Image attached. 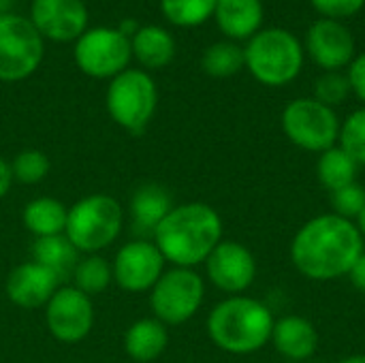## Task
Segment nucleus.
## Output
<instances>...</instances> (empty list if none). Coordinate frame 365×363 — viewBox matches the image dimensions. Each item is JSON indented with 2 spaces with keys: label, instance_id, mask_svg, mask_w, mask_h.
<instances>
[{
  "label": "nucleus",
  "instance_id": "obj_14",
  "mask_svg": "<svg viewBox=\"0 0 365 363\" xmlns=\"http://www.w3.org/2000/svg\"><path fill=\"white\" fill-rule=\"evenodd\" d=\"M304 47L323 71H342L355 60V36L338 19H317L306 32Z\"/></svg>",
  "mask_w": 365,
  "mask_h": 363
},
{
  "label": "nucleus",
  "instance_id": "obj_6",
  "mask_svg": "<svg viewBox=\"0 0 365 363\" xmlns=\"http://www.w3.org/2000/svg\"><path fill=\"white\" fill-rule=\"evenodd\" d=\"M107 111L111 120L130 135H141L158 105V90L148 71L126 68L109 81L107 88Z\"/></svg>",
  "mask_w": 365,
  "mask_h": 363
},
{
  "label": "nucleus",
  "instance_id": "obj_9",
  "mask_svg": "<svg viewBox=\"0 0 365 363\" xmlns=\"http://www.w3.org/2000/svg\"><path fill=\"white\" fill-rule=\"evenodd\" d=\"M43 36L30 21L15 13L0 17V81L13 83L30 77L43 60Z\"/></svg>",
  "mask_w": 365,
  "mask_h": 363
},
{
  "label": "nucleus",
  "instance_id": "obj_4",
  "mask_svg": "<svg viewBox=\"0 0 365 363\" xmlns=\"http://www.w3.org/2000/svg\"><path fill=\"white\" fill-rule=\"evenodd\" d=\"M304 45L284 28H261L244 47V66L269 88L295 81L304 68Z\"/></svg>",
  "mask_w": 365,
  "mask_h": 363
},
{
  "label": "nucleus",
  "instance_id": "obj_22",
  "mask_svg": "<svg viewBox=\"0 0 365 363\" xmlns=\"http://www.w3.org/2000/svg\"><path fill=\"white\" fill-rule=\"evenodd\" d=\"M66 218H68V208L53 197H36L28 201L21 212L24 227L34 235V240L62 235L66 229Z\"/></svg>",
  "mask_w": 365,
  "mask_h": 363
},
{
  "label": "nucleus",
  "instance_id": "obj_16",
  "mask_svg": "<svg viewBox=\"0 0 365 363\" xmlns=\"http://www.w3.org/2000/svg\"><path fill=\"white\" fill-rule=\"evenodd\" d=\"M60 287L62 280L32 259L13 267L4 285L9 302L24 310L45 308Z\"/></svg>",
  "mask_w": 365,
  "mask_h": 363
},
{
  "label": "nucleus",
  "instance_id": "obj_34",
  "mask_svg": "<svg viewBox=\"0 0 365 363\" xmlns=\"http://www.w3.org/2000/svg\"><path fill=\"white\" fill-rule=\"evenodd\" d=\"M13 182H15V178H13V171H11V163L0 158V201L9 195Z\"/></svg>",
  "mask_w": 365,
  "mask_h": 363
},
{
  "label": "nucleus",
  "instance_id": "obj_35",
  "mask_svg": "<svg viewBox=\"0 0 365 363\" xmlns=\"http://www.w3.org/2000/svg\"><path fill=\"white\" fill-rule=\"evenodd\" d=\"M349 278H351L353 287H355L359 293H364L365 295V252L359 257V261L353 265V270H351Z\"/></svg>",
  "mask_w": 365,
  "mask_h": 363
},
{
  "label": "nucleus",
  "instance_id": "obj_28",
  "mask_svg": "<svg viewBox=\"0 0 365 363\" xmlns=\"http://www.w3.org/2000/svg\"><path fill=\"white\" fill-rule=\"evenodd\" d=\"M11 171H13V178L19 184L34 186V184L43 182L49 175L51 160L41 150H24L11 160Z\"/></svg>",
  "mask_w": 365,
  "mask_h": 363
},
{
  "label": "nucleus",
  "instance_id": "obj_19",
  "mask_svg": "<svg viewBox=\"0 0 365 363\" xmlns=\"http://www.w3.org/2000/svg\"><path fill=\"white\" fill-rule=\"evenodd\" d=\"M214 19L229 41H248L263 28V0H216Z\"/></svg>",
  "mask_w": 365,
  "mask_h": 363
},
{
  "label": "nucleus",
  "instance_id": "obj_36",
  "mask_svg": "<svg viewBox=\"0 0 365 363\" xmlns=\"http://www.w3.org/2000/svg\"><path fill=\"white\" fill-rule=\"evenodd\" d=\"M338 363H365V353H361V355H351V357H344V359H340Z\"/></svg>",
  "mask_w": 365,
  "mask_h": 363
},
{
  "label": "nucleus",
  "instance_id": "obj_21",
  "mask_svg": "<svg viewBox=\"0 0 365 363\" xmlns=\"http://www.w3.org/2000/svg\"><path fill=\"white\" fill-rule=\"evenodd\" d=\"M130 51L143 68L156 71L167 66L175 56V41L169 30L148 24L130 39Z\"/></svg>",
  "mask_w": 365,
  "mask_h": 363
},
{
  "label": "nucleus",
  "instance_id": "obj_1",
  "mask_svg": "<svg viewBox=\"0 0 365 363\" xmlns=\"http://www.w3.org/2000/svg\"><path fill=\"white\" fill-rule=\"evenodd\" d=\"M365 252V240L353 220L321 214L304 223L291 240L293 267L312 282H331L351 274Z\"/></svg>",
  "mask_w": 365,
  "mask_h": 363
},
{
  "label": "nucleus",
  "instance_id": "obj_23",
  "mask_svg": "<svg viewBox=\"0 0 365 363\" xmlns=\"http://www.w3.org/2000/svg\"><path fill=\"white\" fill-rule=\"evenodd\" d=\"M30 252H32V261L53 272L60 280H64L66 276H73V270L77 261L81 259V252L71 244V240L64 233L36 237Z\"/></svg>",
  "mask_w": 365,
  "mask_h": 363
},
{
  "label": "nucleus",
  "instance_id": "obj_15",
  "mask_svg": "<svg viewBox=\"0 0 365 363\" xmlns=\"http://www.w3.org/2000/svg\"><path fill=\"white\" fill-rule=\"evenodd\" d=\"M30 21L43 39L77 41L88 28V9L83 0H32Z\"/></svg>",
  "mask_w": 365,
  "mask_h": 363
},
{
  "label": "nucleus",
  "instance_id": "obj_27",
  "mask_svg": "<svg viewBox=\"0 0 365 363\" xmlns=\"http://www.w3.org/2000/svg\"><path fill=\"white\" fill-rule=\"evenodd\" d=\"M216 0H160V11L173 26L195 28L214 17Z\"/></svg>",
  "mask_w": 365,
  "mask_h": 363
},
{
  "label": "nucleus",
  "instance_id": "obj_31",
  "mask_svg": "<svg viewBox=\"0 0 365 363\" xmlns=\"http://www.w3.org/2000/svg\"><path fill=\"white\" fill-rule=\"evenodd\" d=\"M351 94V83L349 77L342 71H325L317 81H314V96L319 103L327 107L342 105Z\"/></svg>",
  "mask_w": 365,
  "mask_h": 363
},
{
  "label": "nucleus",
  "instance_id": "obj_24",
  "mask_svg": "<svg viewBox=\"0 0 365 363\" xmlns=\"http://www.w3.org/2000/svg\"><path fill=\"white\" fill-rule=\"evenodd\" d=\"M357 173H359V165L340 145H334L319 154L317 178L321 186L327 188L329 193L357 182Z\"/></svg>",
  "mask_w": 365,
  "mask_h": 363
},
{
  "label": "nucleus",
  "instance_id": "obj_8",
  "mask_svg": "<svg viewBox=\"0 0 365 363\" xmlns=\"http://www.w3.org/2000/svg\"><path fill=\"white\" fill-rule=\"evenodd\" d=\"M280 124L287 139L293 145L306 152L321 154L338 145L342 122L331 107L319 103L312 96H306V98L291 101L282 109Z\"/></svg>",
  "mask_w": 365,
  "mask_h": 363
},
{
  "label": "nucleus",
  "instance_id": "obj_11",
  "mask_svg": "<svg viewBox=\"0 0 365 363\" xmlns=\"http://www.w3.org/2000/svg\"><path fill=\"white\" fill-rule=\"evenodd\" d=\"M43 310L47 332L62 344H77L86 340L94 327L92 297L77 291L73 285H62Z\"/></svg>",
  "mask_w": 365,
  "mask_h": 363
},
{
  "label": "nucleus",
  "instance_id": "obj_2",
  "mask_svg": "<svg viewBox=\"0 0 365 363\" xmlns=\"http://www.w3.org/2000/svg\"><path fill=\"white\" fill-rule=\"evenodd\" d=\"M220 214L203 203L188 201L173 205L152 235L167 263L173 267H190L205 263L212 250L225 240Z\"/></svg>",
  "mask_w": 365,
  "mask_h": 363
},
{
  "label": "nucleus",
  "instance_id": "obj_29",
  "mask_svg": "<svg viewBox=\"0 0 365 363\" xmlns=\"http://www.w3.org/2000/svg\"><path fill=\"white\" fill-rule=\"evenodd\" d=\"M338 145L359 165L365 167V107L353 111L340 124Z\"/></svg>",
  "mask_w": 365,
  "mask_h": 363
},
{
  "label": "nucleus",
  "instance_id": "obj_39",
  "mask_svg": "<svg viewBox=\"0 0 365 363\" xmlns=\"http://www.w3.org/2000/svg\"><path fill=\"white\" fill-rule=\"evenodd\" d=\"M282 363H302V362H282Z\"/></svg>",
  "mask_w": 365,
  "mask_h": 363
},
{
  "label": "nucleus",
  "instance_id": "obj_26",
  "mask_svg": "<svg viewBox=\"0 0 365 363\" xmlns=\"http://www.w3.org/2000/svg\"><path fill=\"white\" fill-rule=\"evenodd\" d=\"M111 282V263H107L101 255H83L73 270V287L88 297L103 293Z\"/></svg>",
  "mask_w": 365,
  "mask_h": 363
},
{
  "label": "nucleus",
  "instance_id": "obj_25",
  "mask_svg": "<svg viewBox=\"0 0 365 363\" xmlns=\"http://www.w3.org/2000/svg\"><path fill=\"white\" fill-rule=\"evenodd\" d=\"M201 68L214 79H227L237 75L244 68V47L235 41H218L212 43L201 58Z\"/></svg>",
  "mask_w": 365,
  "mask_h": 363
},
{
  "label": "nucleus",
  "instance_id": "obj_5",
  "mask_svg": "<svg viewBox=\"0 0 365 363\" xmlns=\"http://www.w3.org/2000/svg\"><path fill=\"white\" fill-rule=\"evenodd\" d=\"M124 210L111 195L94 193L68 208L64 235L81 255H98L122 233Z\"/></svg>",
  "mask_w": 365,
  "mask_h": 363
},
{
  "label": "nucleus",
  "instance_id": "obj_12",
  "mask_svg": "<svg viewBox=\"0 0 365 363\" xmlns=\"http://www.w3.org/2000/svg\"><path fill=\"white\" fill-rule=\"evenodd\" d=\"M165 257L152 240L126 242L113 263V282L126 293H150L165 272Z\"/></svg>",
  "mask_w": 365,
  "mask_h": 363
},
{
  "label": "nucleus",
  "instance_id": "obj_32",
  "mask_svg": "<svg viewBox=\"0 0 365 363\" xmlns=\"http://www.w3.org/2000/svg\"><path fill=\"white\" fill-rule=\"evenodd\" d=\"M314 11L325 19H346L357 15L365 6V0H310Z\"/></svg>",
  "mask_w": 365,
  "mask_h": 363
},
{
  "label": "nucleus",
  "instance_id": "obj_3",
  "mask_svg": "<svg viewBox=\"0 0 365 363\" xmlns=\"http://www.w3.org/2000/svg\"><path fill=\"white\" fill-rule=\"evenodd\" d=\"M274 315L267 304L250 295H229L207 315V336L229 355L259 353L272 340Z\"/></svg>",
  "mask_w": 365,
  "mask_h": 363
},
{
  "label": "nucleus",
  "instance_id": "obj_38",
  "mask_svg": "<svg viewBox=\"0 0 365 363\" xmlns=\"http://www.w3.org/2000/svg\"><path fill=\"white\" fill-rule=\"evenodd\" d=\"M9 9H11V0H0V17L9 15Z\"/></svg>",
  "mask_w": 365,
  "mask_h": 363
},
{
  "label": "nucleus",
  "instance_id": "obj_30",
  "mask_svg": "<svg viewBox=\"0 0 365 363\" xmlns=\"http://www.w3.org/2000/svg\"><path fill=\"white\" fill-rule=\"evenodd\" d=\"M329 205H331V214L355 223L365 208V186L359 182H353L329 193Z\"/></svg>",
  "mask_w": 365,
  "mask_h": 363
},
{
  "label": "nucleus",
  "instance_id": "obj_13",
  "mask_svg": "<svg viewBox=\"0 0 365 363\" xmlns=\"http://www.w3.org/2000/svg\"><path fill=\"white\" fill-rule=\"evenodd\" d=\"M207 280L227 295H244L257 280V259L248 246L222 240L203 263Z\"/></svg>",
  "mask_w": 365,
  "mask_h": 363
},
{
  "label": "nucleus",
  "instance_id": "obj_20",
  "mask_svg": "<svg viewBox=\"0 0 365 363\" xmlns=\"http://www.w3.org/2000/svg\"><path fill=\"white\" fill-rule=\"evenodd\" d=\"M169 347V327L154 317L139 319L124 334V351L135 363L156 362Z\"/></svg>",
  "mask_w": 365,
  "mask_h": 363
},
{
  "label": "nucleus",
  "instance_id": "obj_33",
  "mask_svg": "<svg viewBox=\"0 0 365 363\" xmlns=\"http://www.w3.org/2000/svg\"><path fill=\"white\" fill-rule=\"evenodd\" d=\"M349 83H351V92L365 105V53L355 56V60L349 64Z\"/></svg>",
  "mask_w": 365,
  "mask_h": 363
},
{
  "label": "nucleus",
  "instance_id": "obj_18",
  "mask_svg": "<svg viewBox=\"0 0 365 363\" xmlns=\"http://www.w3.org/2000/svg\"><path fill=\"white\" fill-rule=\"evenodd\" d=\"M171 208H173V199L165 186L154 184V182L141 184L133 193L130 203H128L133 229L141 233V240H148V235L152 237L158 225L171 212Z\"/></svg>",
  "mask_w": 365,
  "mask_h": 363
},
{
  "label": "nucleus",
  "instance_id": "obj_7",
  "mask_svg": "<svg viewBox=\"0 0 365 363\" xmlns=\"http://www.w3.org/2000/svg\"><path fill=\"white\" fill-rule=\"evenodd\" d=\"M205 280L190 267H171L150 291V308L154 319L167 327L188 323L203 306Z\"/></svg>",
  "mask_w": 365,
  "mask_h": 363
},
{
  "label": "nucleus",
  "instance_id": "obj_10",
  "mask_svg": "<svg viewBox=\"0 0 365 363\" xmlns=\"http://www.w3.org/2000/svg\"><path fill=\"white\" fill-rule=\"evenodd\" d=\"M75 64L94 79H113L128 68L130 39L118 28H90L75 41Z\"/></svg>",
  "mask_w": 365,
  "mask_h": 363
},
{
  "label": "nucleus",
  "instance_id": "obj_17",
  "mask_svg": "<svg viewBox=\"0 0 365 363\" xmlns=\"http://www.w3.org/2000/svg\"><path fill=\"white\" fill-rule=\"evenodd\" d=\"M269 342L284 362L308 363L319 351V332L310 319L287 315L276 319Z\"/></svg>",
  "mask_w": 365,
  "mask_h": 363
},
{
  "label": "nucleus",
  "instance_id": "obj_37",
  "mask_svg": "<svg viewBox=\"0 0 365 363\" xmlns=\"http://www.w3.org/2000/svg\"><path fill=\"white\" fill-rule=\"evenodd\" d=\"M355 225H357V229H359L361 237H364V240H365V208H364V212L359 214V218L355 220Z\"/></svg>",
  "mask_w": 365,
  "mask_h": 363
}]
</instances>
